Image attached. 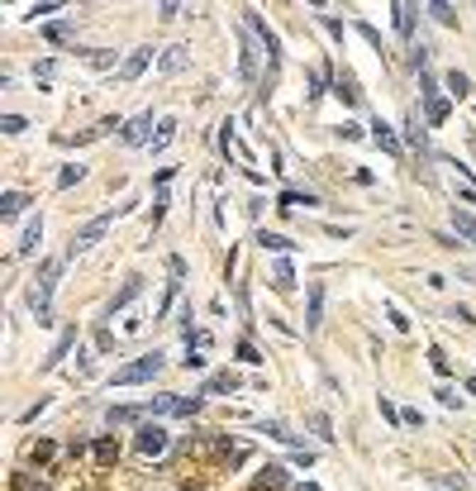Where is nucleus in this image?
Returning <instances> with one entry per match:
<instances>
[{
  "label": "nucleus",
  "instance_id": "f257e3e1",
  "mask_svg": "<svg viewBox=\"0 0 476 491\" xmlns=\"http://www.w3.org/2000/svg\"><path fill=\"white\" fill-rule=\"evenodd\" d=\"M67 258H48L43 268H38V282H33V315H38V324H53V291H58V272H63Z\"/></svg>",
  "mask_w": 476,
  "mask_h": 491
},
{
  "label": "nucleus",
  "instance_id": "f03ea898",
  "mask_svg": "<svg viewBox=\"0 0 476 491\" xmlns=\"http://www.w3.org/2000/svg\"><path fill=\"white\" fill-rule=\"evenodd\" d=\"M162 372V353H143L134 363H124L119 372L110 377V386H139V381H153Z\"/></svg>",
  "mask_w": 476,
  "mask_h": 491
},
{
  "label": "nucleus",
  "instance_id": "7ed1b4c3",
  "mask_svg": "<svg viewBox=\"0 0 476 491\" xmlns=\"http://www.w3.org/2000/svg\"><path fill=\"white\" fill-rule=\"evenodd\" d=\"M243 24H248V29H253V33H257V43L267 48V58H271V67L281 63V38H276V33H271V29H267V19L257 15V10H243Z\"/></svg>",
  "mask_w": 476,
  "mask_h": 491
},
{
  "label": "nucleus",
  "instance_id": "20e7f679",
  "mask_svg": "<svg viewBox=\"0 0 476 491\" xmlns=\"http://www.w3.org/2000/svg\"><path fill=\"white\" fill-rule=\"evenodd\" d=\"M110 224H114V210H105V215H95V220H86V224L77 229V238H72V253H86V248H91V243H95L100 234H105Z\"/></svg>",
  "mask_w": 476,
  "mask_h": 491
},
{
  "label": "nucleus",
  "instance_id": "39448f33",
  "mask_svg": "<svg viewBox=\"0 0 476 491\" xmlns=\"http://www.w3.org/2000/svg\"><path fill=\"white\" fill-rule=\"evenodd\" d=\"M134 444H139V453H148V458H158V453H167V429L162 425H139V434H134Z\"/></svg>",
  "mask_w": 476,
  "mask_h": 491
},
{
  "label": "nucleus",
  "instance_id": "423d86ee",
  "mask_svg": "<svg viewBox=\"0 0 476 491\" xmlns=\"http://www.w3.org/2000/svg\"><path fill=\"white\" fill-rule=\"evenodd\" d=\"M248 491H291V472H286L281 463H267V468L253 477V487H248Z\"/></svg>",
  "mask_w": 476,
  "mask_h": 491
},
{
  "label": "nucleus",
  "instance_id": "0eeeda50",
  "mask_svg": "<svg viewBox=\"0 0 476 491\" xmlns=\"http://www.w3.org/2000/svg\"><path fill=\"white\" fill-rule=\"evenodd\" d=\"M419 86H424V115H428V125H443V120H448V100L438 95L433 77H419Z\"/></svg>",
  "mask_w": 476,
  "mask_h": 491
},
{
  "label": "nucleus",
  "instance_id": "6e6552de",
  "mask_svg": "<svg viewBox=\"0 0 476 491\" xmlns=\"http://www.w3.org/2000/svg\"><path fill=\"white\" fill-rule=\"evenodd\" d=\"M119 139H124L129 148H139V143L158 139V134H153V115H139V120H129V125L119 129Z\"/></svg>",
  "mask_w": 476,
  "mask_h": 491
},
{
  "label": "nucleus",
  "instance_id": "1a4fd4ad",
  "mask_svg": "<svg viewBox=\"0 0 476 491\" xmlns=\"http://www.w3.org/2000/svg\"><path fill=\"white\" fill-rule=\"evenodd\" d=\"M324 324V282H310V305H305V334Z\"/></svg>",
  "mask_w": 476,
  "mask_h": 491
},
{
  "label": "nucleus",
  "instance_id": "9d476101",
  "mask_svg": "<svg viewBox=\"0 0 476 491\" xmlns=\"http://www.w3.org/2000/svg\"><path fill=\"white\" fill-rule=\"evenodd\" d=\"M148 63H153V48H139V53H129V58H124V67H119V77H124V81L143 77V72H148Z\"/></svg>",
  "mask_w": 476,
  "mask_h": 491
},
{
  "label": "nucleus",
  "instance_id": "9b49d317",
  "mask_svg": "<svg viewBox=\"0 0 476 491\" xmlns=\"http://www.w3.org/2000/svg\"><path fill=\"white\" fill-rule=\"evenodd\" d=\"M24 206H29V196H24V191H5V196H0V220H19Z\"/></svg>",
  "mask_w": 476,
  "mask_h": 491
},
{
  "label": "nucleus",
  "instance_id": "f8f14e48",
  "mask_svg": "<svg viewBox=\"0 0 476 491\" xmlns=\"http://www.w3.org/2000/svg\"><path fill=\"white\" fill-rule=\"evenodd\" d=\"M139 291H143V277H129V282L119 286V291H114V301L105 305V315H114V310H124V305L134 301V296H139Z\"/></svg>",
  "mask_w": 476,
  "mask_h": 491
},
{
  "label": "nucleus",
  "instance_id": "ddd939ff",
  "mask_svg": "<svg viewBox=\"0 0 476 491\" xmlns=\"http://www.w3.org/2000/svg\"><path fill=\"white\" fill-rule=\"evenodd\" d=\"M72 344H77V329H63V339H58V344H53V353L43 358V372H53V367L63 363L67 353H72Z\"/></svg>",
  "mask_w": 476,
  "mask_h": 491
},
{
  "label": "nucleus",
  "instance_id": "4468645a",
  "mask_svg": "<svg viewBox=\"0 0 476 491\" xmlns=\"http://www.w3.org/2000/svg\"><path fill=\"white\" fill-rule=\"evenodd\" d=\"M453 229H458V234H462V238H467V243L476 248V215H472V210L453 206Z\"/></svg>",
  "mask_w": 476,
  "mask_h": 491
},
{
  "label": "nucleus",
  "instance_id": "2eb2a0df",
  "mask_svg": "<svg viewBox=\"0 0 476 491\" xmlns=\"http://www.w3.org/2000/svg\"><path fill=\"white\" fill-rule=\"evenodd\" d=\"M38 243H43V220H29L24 224V238H19V258L38 253Z\"/></svg>",
  "mask_w": 476,
  "mask_h": 491
},
{
  "label": "nucleus",
  "instance_id": "dca6fc26",
  "mask_svg": "<svg viewBox=\"0 0 476 491\" xmlns=\"http://www.w3.org/2000/svg\"><path fill=\"white\" fill-rule=\"evenodd\" d=\"M224 391H238V377H234V372H215V377L200 386V396H224Z\"/></svg>",
  "mask_w": 476,
  "mask_h": 491
},
{
  "label": "nucleus",
  "instance_id": "f3484780",
  "mask_svg": "<svg viewBox=\"0 0 476 491\" xmlns=\"http://www.w3.org/2000/svg\"><path fill=\"white\" fill-rule=\"evenodd\" d=\"M391 15H396V29H400V38H410V33H414V5L396 0V5H391Z\"/></svg>",
  "mask_w": 476,
  "mask_h": 491
},
{
  "label": "nucleus",
  "instance_id": "a211bd4d",
  "mask_svg": "<svg viewBox=\"0 0 476 491\" xmlns=\"http://www.w3.org/2000/svg\"><path fill=\"white\" fill-rule=\"evenodd\" d=\"M81 63L95 67V72H110V67H114V53H110V48H86V53H81Z\"/></svg>",
  "mask_w": 476,
  "mask_h": 491
},
{
  "label": "nucleus",
  "instance_id": "6ab92c4d",
  "mask_svg": "<svg viewBox=\"0 0 476 491\" xmlns=\"http://www.w3.org/2000/svg\"><path fill=\"white\" fill-rule=\"evenodd\" d=\"M262 434H267V439H276V444H291L296 453H305V448H301V439H296V434H291L286 425H276V420H267V425H262Z\"/></svg>",
  "mask_w": 476,
  "mask_h": 491
},
{
  "label": "nucleus",
  "instance_id": "aec40b11",
  "mask_svg": "<svg viewBox=\"0 0 476 491\" xmlns=\"http://www.w3.org/2000/svg\"><path fill=\"white\" fill-rule=\"evenodd\" d=\"M95 463H100V468H114V463H119V444H114L110 434L95 439Z\"/></svg>",
  "mask_w": 476,
  "mask_h": 491
},
{
  "label": "nucleus",
  "instance_id": "412c9836",
  "mask_svg": "<svg viewBox=\"0 0 476 491\" xmlns=\"http://www.w3.org/2000/svg\"><path fill=\"white\" fill-rule=\"evenodd\" d=\"M372 139H377V148H386L391 158H396V153H400V139H396V134H391V125H381V120H377V125H372Z\"/></svg>",
  "mask_w": 476,
  "mask_h": 491
},
{
  "label": "nucleus",
  "instance_id": "4be33fe9",
  "mask_svg": "<svg viewBox=\"0 0 476 491\" xmlns=\"http://www.w3.org/2000/svg\"><path fill=\"white\" fill-rule=\"evenodd\" d=\"M443 86H448V95H472V77H467V72H458V67H453V72H448L443 77Z\"/></svg>",
  "mask_w": 476,
  "mask_h": 491
},
{
  "label": "nucleus",
  "instance_id": "5701e85b",
  "mask_svg": "<svg viewBox=\"0 0 476 491\" xmlns=\"http://www.w3.org/2000/svg\"><path fill=\"white\" fill-rule=\"evenodd\" d=\"M10 491H43V477H33L29 468H19V472L10 477Z\"/></svg>",
  "mask_w": 476,
  "mask_h": 491
},
{
  "label": "nucleus",
  "instance_id": "b1692460",
  "mask_svg": "<svg viewBox=\"0 0 476 491\" xmlns=\"http://www.w3.org/2000/svg\"><path fill=\"white\" fill-rule=\"evenodd\" d=\"M238 72H243V81H253L257 77V48L243 38V58H238Z\"/></svg>",
  "mask_w": 476,
  "mask_h": 491
},
{
  "label": "nucleus",
  "instance_id": "393cba45",
  "mask_svg": "<svg viewBox=\"0 0 476 491\" xmlns=\"http://www.w3.org/2000/svg\"><path fill=\"white\" fill-rule=\"evenodd\" d=\"M257 243H262L267 253H286V248H296V243H291L286 234H271V229H262V234H257Z\"/></svg>",
  "mask_w": 476,
  "mask_h": 491
},
{
  "label": "nucleus",
  "instance_id": "a878e982",
  "mask_svg": "<svg viewBox=\"0 0 476 491\" xmlns=\"http://www.w3.org/2000/svg\"><path fill=\"white\" fill-rule=\"evenodd\" d=\"M143 420V406H110V425H134Z\"/></svg>",
  "mask_w": 476,
  "mask_h": 491
},
{
  "label": "nucleus",
  "instance_id": "bb28decb",
  "mask_svg": "<svg viewBox=\"0 0 476 491\" xmlns=\"http://www.w3.org/2000/svg\"><path fill=\"white\" fill-rule=\"evenodd\" d=\"M305 425L315 429L319 439H333V420H329V415H324V411H310V420H305Z\"/></svg>",
  "mask_w": 476,
  "mask_h": 491
},
{
  "label": "nucleus",
  "instance_id": "cd10ccee",
  "mask_svg": "<svg viewBox=\"0 0 476 491\" xmlns=\"http://www.w3.org/2000/svg\"><path fill=\"white\" fill-rule=\"evenodd\" d=\"M310 210V206H319V201H315V196H310V191H305V196H301V191H286V196H281V210Z\"/></svg>",
  "mask_w": 476,
  "mask_h": 491
},
{
  "label": "nucleus",
  "instance_id": "c85d7f7f",
  "mask_svg": "<svg viewBox=\"0 0 476 491\" xmlns=\"http://www.w3.org/2000/svg\"><path fill=\"white\" fill-rule=\"evenodd\" d=\"M271 277H276V282H271L276 291H291V286H296V272H291V263H286V258L276 263V272H271Z\"/></svg>",
  "mask_w": 476,
  "mask_h": 491
},
{
  "label": "nucleus",
  "instance_id": "c756f323",
  "mask_svg": "<svg viewBox=\"0 0 476 491\" xmlns=\"http://www.w3.org/2000/svg\"><path fill=\"white\" fill-rule=\"evenodd\" d=\"M186 67V48H167L162 53V72H181Z\"/></svg>",
  "mask_w": 476,
  "mask_h": 491
},
{
  "label": "nucleus",
  "instance_id": "7c9ffc66",
  "mask_svg": "<svg viewBox=\"0 0 476 491\" xmlns=\"http://www.w3.org/2000/svg\"><path fill=\"white\" fill-rule=\"evenodd\" d=\"M172 139H176V120H162V125H158V139H153V153H162Z\"/></svg>",
  "mask_w": 476,
  "mask_h": 491
},
{
  "label": "nucleus",
  "instance_id": "2f4dec72",
  "mask_svg": "<svg viewBox=\"0 0 476 491\" xmlns=\"http://www.w3.org/2000/svg\"><path fill=\"white\" fill-rule=\"evenodd\" d=\"M338 95H343V100H348V105H357V100H362V91H357V81H352L348 72H343V77H338Z\"/></svg>",
  "mask_w": 476,
  "mask_h": 491
},
{
  "label": "nucleus",
  "instance_id": "473e14b6",
  "mask_svg": "<svg viewBox=\"0 0 476 491\" xmlns=\"http://www.w3.org/2000/svg\"><path fill=\"white\" fill-rule=\"evenodd\" d=\"M53 453H58V444H53V439H33V444H29V458H38V463H48Z\"/></svg>",
  "mask_w": 476,
  "mask_h": 491
},
{
  "label": "nucleus",
  "instance_id": "72a5a7b5",
  "mask_svg": "<svg viewBox=\"0 0 476 491\" xmlns=\"http://www.w3.org/2000/svg\"><path fill=\"white\" fill-rule=\"evenodd\" d=\"M81 176H86V167H81V162H72V167H63V176H58V186H77V181H81Z\"/></svg>",
  "mask_w": 476,
  "mask_h": 491
},
{
  "label": "nucleus",
  "instance_id": "f704fd0d",
  "mask_svg": "<svg viewBox=\"0 0 476 491\" xmlns=\"http://www.w3.org/2000/svg\"><path fill=\"white\" fill-rule=\"evenodd\" d=\"M428 15L438 19V24H458V10H453V5H443V0H438V5H428Z\"/></svg>",
  "mask_w": 476,
  "mask_h": 491
},
{
  "label": "nucleus",
  "instance_id": "c9c22d12",
  "mask_svg": "<svg viewBox=\"0 0 476 491\" xmlns=\"http://www.w3.org/2000/svg\"><path fill=\"white\" fill-rule=\"evenodd\" d=\"M428 363H433V372H438V377H448V372H453V363L443 358V349H428Z\"/></svg>",
  "mask_w": 476,
  "mask_h": 491
},
{
  "label": "nucleus",
  "instance_id": "e433bc0d",
  "mask_svg": "<svg viewBox=\"0 0 476 491\" xmlns=\"http://www.w3.org/2000/svg\"><path fill=\"white\" fill-rule=\"evenodd\" d=\"M238 358H243V363H262V353L253 349V339H238Z\"/></svg>",
  "mask_w": 476,
  "mask_h": 491
},
{
  "label": "nucleus",
  "instance_id": "4c0bfd02",
  "mask_svg": "<svg viewBox=\"0 0 476 491\" xmlns=\"http://www.w3.org/2000/svg\"><path fill=\"white\" fill-rule=\"evenodd\" d=\"M48 38H53V43H67V38H72V24H48Z\"/></svg>",
  "mask_w": 476,
  "mask_h": 491
},
{
  "label": "nucleus",
  "instance_id": "58836bf2",
  "mask_svg": "<svg viewBox=\"0 0 476 491\" xmlns=\"http://www.w3.org/2000/svg\"><path fill=\"white\" fill-rule=\"evenodd\" d=\"M167 206H172V196H167V191H158V201H153V224H162V215H167Z\"/></svg>",
  "mask_w": 476,
  "mask_h": 491
},
{
  "label": "nucleus",
  "instance_id": "ea45409f",
  "mask_svg": "<svg viewBox=\"0 0 476 491\" xmlns=\"http://www.w3.org/2000/svg\"><path fill=\"white\" fill-rule=\"evenodd\" d=\"M357 33H362V38H367L372 48H377V53H386V43H381V33L372 29V24H357Z\"/></svg>",
  "mask_w": 476,
  "mask_h": 491
},
{
  "label": "nucleus",
  "instance_id": "a19ab883",
  "mask_svg": "<svg viewBox=\"0 0 476 491\" xmlns=\"http://www.w3.org/2000/svg\"><path fill=\"white\" fill-rule=\"evenodd\" d=\"M0 129H5V134H24V129H29V125H24L19 115H5V120H0Z\"/></svg>",
  "mask_w": 476,
  "mask_h": 491
},
{
  "label": "nucleus",
  "instance_id": "79ce46f5",
  "mask_svg": "<svg viewBox=\"0 0 476 491\" xmlns=\"http://www.w3.org/2000/svg\"><path fill=\"white\" fill-rule=\"evenodd\" d=\"M410 63H414V72H428V48H424V43L410 53Z\"/></svg>",
  "mask_w": 476,
  "mask_h": 491
},
{
  "label": "nucleus",
  "instance_id": "37998d69",
  "mask_svg": "<svg viewBox=\"0 0 476 491\" xmlns=\"http://www.w3.org/2000/svg\"><path fill=\"white\" fill-rule=\"evenodd\" d=\"M453 320H458V324H476V315H472V305H453Z\"/></svg>",
  "mask_w": 476,
  "mask_h": 491
},
{
  "label": "nucleus",
  "instance_id": "c03bdc74",
  "mask_svg": "<svg viewBox=\"0 0 476 491\" xmlns=\"http://www.w3.org/2000/svg\"><path fill=\"white\" fill-rule=\"evenodd\" d=\"M181 367H186V372H200V367H205V358H200V353H186V358H181Z\"/></svg>",
  "mask_w": 476,
  "mask_h": 491
},
{
  "label": "nucleus",
  "instance_id": "a18cd8bd",
  "mask_svg": "<svg viewBox=\"0 0 476 491\" xmlns=\"http://www.w3.org/2000/svg\"><path fill=\"white\" fill-rule=\"evenodd\" d=\"M58 10H63V5H53V0H48V5H33L29 15H33V19H43V15H58Z\"/></svg>",
  "mask_w": 476,
  "mask_h": 491
},
{
  "label": "nucleus",
  "instance_id": "49530a36",
  "mask_svg": "<svg viewBox=\"0 0 476 491\" xmlns=\"http://www.w3.org/2000/svg\"><path fill=\"white\" fill-rule=\"evenodd\" d=\"M438 401H443L448 411H453V406H462V396H458V391H448V386H443V391H438Z\"/></svg>",
  "mask_w": 476,
  "mask_h": 491
},
{
  "label": "nucleus",
  "instance_id": "de8ad7c7",
  "mask_svg": "<svg viewBox=\"0 0 476 491\" xmlns=\"http://www.w3.org/2000/svg\"><path fill=\"white\" fill-rule=\"evenodd\" d=\"M296 491H319V487H315V482H305V487H296Z\"/></svg>",
  "mask_w": 476,
  "mask_h": 491
}]
</instances>
